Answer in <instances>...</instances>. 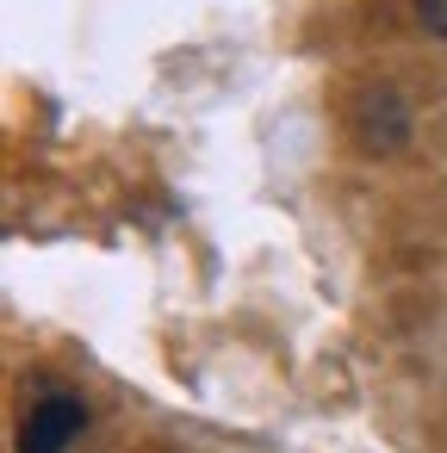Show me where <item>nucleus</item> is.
Wrapping results in <instances>:
<instances>
[{"label": "nucleus", "instance_id": "nucleus-1", "mask_svg": "<svg viewBox=\"0 0 447 453\" xmlns=\"http://www.w3.org/2000/svg\"><path fill=\"white\" fill-rule=\"evenodd\" d=\"M81 403L75 397H44L32 416H26V434H19V453H69V441L81 434Z\"/></svg>", "mask_w": 447, "mask_h": 453}, {"label": "nucleus", "instance_id": "nucleus-2", "mask_svg": "<svg viewBox=\"0 0 447 453\" xmlns=\"http://www.w3.org/2000/svg\"><path fill=\"white\" fill-rule=\"evenodd\" d=\"M416 13H422V26L435 38H447V0H416Z\"/></svg>", "mask_w": 447, "mask_h": 453}]
</instances>
